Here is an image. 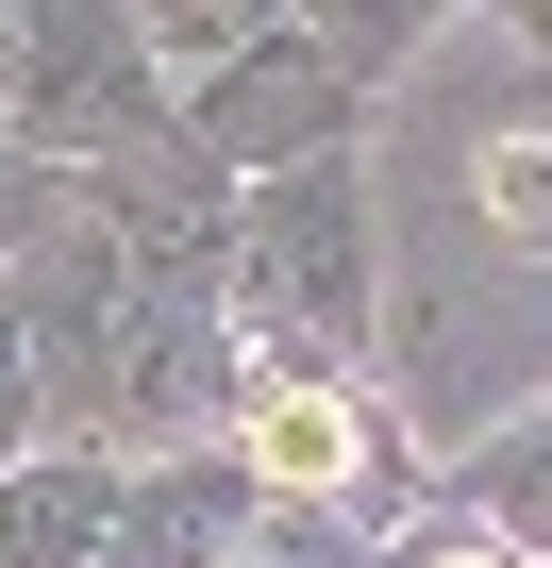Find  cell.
<instances>
[{
    "mask_svg": "<svg viewBox=\"0 0 552 568\" xmlns=\"http://www.w3.org/2000/svg\"><path fill=\"white\" fill-rule=\"evenodd\" d=\"M201 134L218 151H302V134H335V68H234Z\"/></svg>",
    "mask_w": 552,
    "mask_h": 568,
    "instance_id": "5b68a950",
    "label": "cell"
},
{
    "mask_svg": "<svg viewBox=\"0 0 552 568\" xmlns=\"http://www.w3.org/2000/svg\"><path fill=\"white\" fill-rule=\"evenodd\" d=\"M519 18H535V34H552V0H519Z\"/></svg>",
    "mask_w": 552,
    "mask_h": 568,
    "instance_id": "4fadbf2b",
    "label": "cell"
},
{
    "mask_svg": "<svg viewBox=\"0 0 552 568\" xmlns=\"http://www.w3.org/2000/svg\"><path fill=\"white\" fill-rule=\"evenodd\" d=\"M0 101H18V0H0Z\"/></svg>",
    "mask_w": 552,
    "mask_h": 568,
    "instance_id": "7c38bea8",
    "label": "cell"
},
{
    "mask_svg": "<svg viewBox=\"0 0 552 568\" xmlns=\"http://www.w3.org/2000/svg\"><path fill=\"white\" fill-rule=\"evenodd\" d=\"M302 34H319L335 68H369V51H402V34H419V0H302Z\"/></svg>",
    "mask_w": 552,
    "mask_h": 568,
    "instance_id": "52a82bcc",
    "label": "cell"
},
{
    "mask_svg": "<svg viewBox=\"0 0 552 568\" xmlns=\"http://www.w3.org/2000/svg\"><path fill=\"white\" fill-rule=\"evenodd\" d=\"M0 452H18V318H0Z\"/></svg>",
    "mask_w": 552,
    "mask_h": 568,
    "instance_id": "30bf717a",
    "label": "cell"
},
{
    "mask_svg": "<svg viewBox=\"0 0 552 568\" xmlns=\"http://www.w3.org/2000/svg\"><path fill=\"white\" fill-rule=\"evenodd\" d=\"M251 318L268 335H369V234H352V184L335 168H268L251 201Z\"/></svg>",
    "mask_w": 552,
    "mask_h": 568,
    "instance_id": "6da1fadb",
    "label": "cell"
},
{
    "mask_svg": "<svg viewBox=\"0 0 552 568\" xmlns=\"http://www.w3.org/2000/svg\"><path fill=\"white\" fill-rule=\"evenodd\" d=\"M18 118L34 134H151V51L101 0H18Z\"/></svg>",
    "mask_w": 552,
    "mask_h": 568,
    "instance_id": "7a4b0ae2",
    "label": "cell"
},
{
    "mask_svg": "<svg viewBox=\"0 0 552 568\" xmlns=\"http://www.w3.org/2000/svg\"><path fill=\"white\" fill-rule=\"evenodd\" d=\"M234 452H251V485H285V501H335V485L369 468V418H352L335 385H302V368H268V385L234 402Z\"/></svg>",
    "mask_w": 552,
    "mask_h": 568,
    "instance_id": "277c9868",
    "label": "cell"
},
{
    "mask_svg": "<svg viewBox=\"0 0 552 568\" xmlns=\"http://www.w3.org/2000/svg\"><path fill=\"white\" fill-rule=\"evenodd\" d=\"M485 234L502 251H552V134H502L485 151Z\"/></svg>",
    "mask_w": 552,
    "mask_h": 568,
    "instance_id": "8992f818",
    "label": "cell"
},
{
    "mask_svg": "<svg viewBox=\"0 0 552 568\" xmlns=\"http://www.w3.org/2000/svg\"><path fill=\"white\" fill-rule=\"evenodd\" d=\"M502 518H519V551H535V568H552V468H535V452H519V468H502Z\"/></svg>",
    "mask_w": 552,
    "mask_h": 568,
    "instance_id": "ba28073f",
    "label": "cell"
},
{
    "mask_svg": "<svg viewBox=\"0 0 552 568\" xmlns=\"http://www.w3.org/2000/svg\"><path fill=\"white\" fill-rule=\"evenodd\" d=\"M151 535V501L118 468H18L0 485V568H118Z\"/></svg>",
    "mask_w": 552,
    "mask_h": 568,
    "instance_id": "3957f363",
    "label": "cell"
},
{
    "mask_svg": "<svg viewBox=\"0 0 552 568\" xmlns=\"http://www.w3.org/2000/svg\"><path fill=\"white\" fill-rule=\"evenodd\" d=\"M435 568H535V551H519V535H485V551H435Z\"/></svg>",
    "mask_w": 552,
    "mask_h": 568,
    "instance_id": "8fae6325",
    "label": "cell"
},
{
    "mask_svg": "<svg viewBox=\"0 0 552 568\" xmlns=\"http://www.w3.org/2000/svg\"><path fill=\"white\" fill-rule=\"evenodd\" d=\"M34 201H51L34 168H0V251H18V234H34Z\"/></svg>",
    "mask_w": 552,
    "mask_h": 568,
    "instance_id": "9c48e42d",
    "label": "cell"
}]
</instances>
